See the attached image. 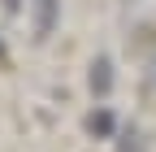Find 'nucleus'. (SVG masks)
I'll list each match as a JSON object with an SVG mask.
<instances>
[{
	"label": "nucleus",
	"mask_w": 156,
	"mask_h": 152,
	"mask_svg": "<svg viewBox=\"0 0 156 152\" xmlns=\"http://www.w3.org/2000/svg\"><path fill=\"white\" fill-rule=\"evenodd\" d=\"M5 56H9V52H5V39H0V65H5Z\"/></svg>",
	"instance_id": "obj_6"
},
{
	"label": "nucleus",
	"mask_w": 156,
	"mask_h": 152,
	"mask_svg": "<svg viewBox=\"0 0 156 152\" xmlns=\"http://www.w3.org/2000/svg\"><path fill=\"white\" fill-rule=\"evenodd\" d=\"M87 130H91V135H108V130H113V118H108L104 109L91 113V118H87Z\"/></svg>",
	"instance_id": "obj_4"
},
{
	"label": "nucleus",
	"mask_w": 156,
	"mask_h": 152,
	"mask_svg": "<svg viewBox=\"0 0 156 152\" xmlns=\"http://www.w3.org/2000/svg\"><path fill=\"white\" fill-rule=\"evenodd\" d=\"M5 9H9V13H17V0H5Z\"/></svg>",
	"instance_id": "obj_5"
},
{
	"label": "nucleus",
	"mask_w": 156,
	"mask_h": 152,
	"mask_svg": "<svg viewBox=\"0 0 156 152\" xmlns=\"http://www.w3.org/2000/svg\"><path fill=\"white\" fill-rule=\"evenodd\" d=\"M91 91L95 96H108V87H113V61L108 56H95V65H91Z\"/></svg>",
	"instance_id": "obj_2"
},
{
	"label": "nucleus",
	"mask_w": 156,
	"mask_h": 152,
	"mask_svg": "<svg viewBox=\"0 0 156 152\" xmlns=\"http://www.w3.org/2000/svg\"><path fill=\"white\" fill-rule=\"evenodd\" d=\"M117 152H147V143H143V135H139V130H126V135H122V143H117Z\"/></svg>",
	"instance_id": "obj_3"
},
{
	"label": "nucleus",
	"mask_w": 156,
	"mask_h": 152,
	"mask_svg": "<svg viewBox=\"0 0 156 152\" xmlns=\"http://www.w3.org/2000/svg\"><path fill=\"white\" fill-rule=\"evenodd\" d=\"M30 5H35V39H48L61 17V0H30Z\"/></svg>",
	"instance_id": "obj_1"
}]
</instances>
